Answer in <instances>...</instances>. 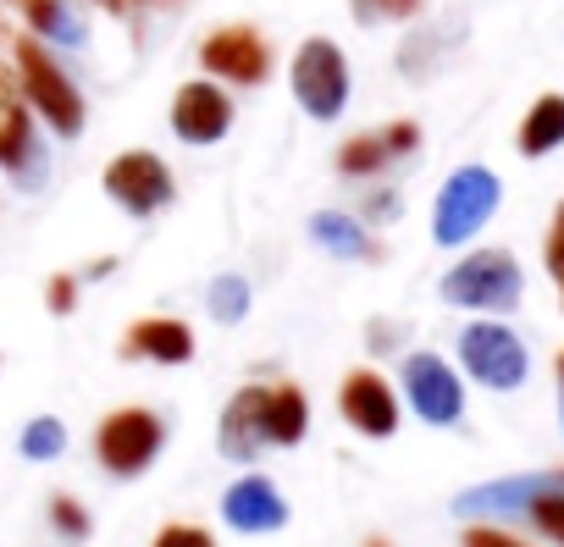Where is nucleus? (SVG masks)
Returning <instances> with one entry per match:
<instances>
[{"instance_id": "obj_1", "label": "nucleus", "mask_w": 564, "mask_h": 547, "mask_svg": "<svg viewBox=\"0 0 564 547\" xmlns=\"http://www.w3.org/2000/svg\"><path fill=\"white\" fill-rule=\"evenodd\" d=\"M18 89H23L29 111H40L62 139H78V133H84V95H78V84L62 73V62L45 51L40 34H23V40H18Z\"/></svg>"}, {"instance_id": "obj_2", "label": "nucleus", "mask_w": 564, "mask_h": 547, "mask_svg": "<svg viewBox=\"0 0 564 547\" xmlns=\"http://www.w3.org/2000/svg\"><path fill=\"white\" fill-rule=\"evenodd\" d=\"M520 265H514V254L509 249H476V254H465L448 277H443V299L448 305H459V310H492V316H503V310H514L520 305Z\"/></svg>"}, {"instance_id": "obj_3", "label": "nucleus", "mask_w": 564, "mask_h": 547, "mask_svg": "<svg viewBox=\"0 0 564 547\" xmlns=\"http://www.w3.org/2000/svg\"><path fill=\"white\" fill-rule=\"evenodd\" d=\"M498 177L487 172V166H459L443 188H437V205H432V238L437 243H465V238H476L487 221H492V210H498Z\"/></svg>"}, {"instance_id": "obj_4", "label": "nucleus", "mask_w": 564, "mask_h": 547, "mask_svg": "<svg viewBox=\"0 0 564 547\" xmlns=\"http://www.w3.org/2000/svg\"><path fill=\"white\" fill-rule=\"evenodd\" d=\"M289 84H294V100L305 106V117H316V122H333L349 106V62L333 40H305L294 51Z\"/></svg>"}, {"instance_id": "obj_5", "label": "nucleus", "mask_w": 564, "mask_h": 547, "mask_svg": "<svg viewBox=\"0 0 564 547\" xmlns=\"http://www.w3.org/2000/svg\"><path fill=\"white\" fill-rule=\"evenodd\" d=\"M459 360H465V371H470L481 387L509 393V387L525 382V349H520V338H514L503 321H476V327H465V332H459Z\"/></svg>"}, {"instance_id": "obj_6", "label": "nucleus", "mask_w": 564, "mask_h": 547, "mask_svg": "<svg viewBox=\"0 0 564 547\" xmlns=\"http://www.w3.org/2000/svg\"><path fill=\"white\" fill-rule=\"evenodd\" d=\"M161 437L166 426L150 415V409H111L100 420V437H95V453L111 475H139L155 453H161Z\"/></svg>"}, {"instance_id": "obj_7", "label": "nucleus", "mask_w": 564, "mask_h": 547, "mask_svg": "<svg viewBox=\"0 0 564 547\" xmlns=\"http://www.w3.org/2000/svg\"><path fill=\"white\" fill-rule=\"evenodd\" d=\"M199 67L210 78H227V84H265L271 78V45L265 34H254L249 23H227L216 34L199 40Z\"/></svg>"}, {"instance_id": "obj_8", "label": "nucleus", "mask_w": 564, "mask_h": 547, "mask_svg": "<svg viewBox=\"0 0 564 547\" xmlns=\"http://www.w3.org/2000/svg\"><path fill=\"white\" fill-rule=\"evenodd\" d=\"M106 194L128 210V216H155L161 205H172V172L161 155L150 150H122L106 166Z\"/></svg>"}, {"instance_id": "obj_9", "label": "nucleus", "mask_w": 564, "mask_h": 547, "mask_svg": "<svg viewBox=\"0 0 564 547\" xmlns=\"http://www.w3.org/2000/svg\"><path fill=\"white\" fill-rule=\"evenodd\" d=\"M232 128V100L216 78H194L172 95V133L183 144H216Z\"/></svg>"}, {"instance_id": "obj_10", "label": "nucleus", "mask_w": 564, "mask_h": 547, "mask_svg": "<svg viewBox=\"0 0 564 547\" xmlns=\"http://www.w3.org/2000/svg\"><path fill=\"white\" fill-rule=\"evenodd\" d=\"M404 393H410L415 415L432 420V426H454L465 415V387L437 354H410L404 360Z\"/></svg>"}, {"instance_id": "obj_11", "label": "nucleus", "mask_w": 564, "mask_h": 547, "mask_svg": "<svg viewBox=\"0 0 564 547\" xmlns=\"http://www.w3.org/2000/svg\"><path fill=\"white\" fill-rule=\"evenodd\" d=\"M0 172H12L23 188L45 183V150H40V128L29 100L0 95Z\"/></svg>"}, {"instance_id": "obj_12", "label": "nucleus", "mask_w": 564, "mask_h": 547, "mask_svg": "<svg viewBox=\"0 0 564 547\" xmlns=\"http://www.w3.org/2000/svg\"><path fill=\"white\" fill-rule=\"evenodd\" d=\"M338 409L360 437H393L399 431V398L377 371H349L338 387Z\"/></svg>"}, {"instance_id": "obj_13", "label": "nucleus", "mask_w": 564, "mask_h": 547, "mask_svg": "<svg viewBox=\"0 0 564 547\" xmlns=\"http://www.w3.org/2000/svg\"><path fill=\"white\" fill-rule=\"evenodd\" d=\"M547 492H564V470H531V475L470 486V492L454 497V514H509V508H531Z\"/></svg>"}, {"instance_id": "obj_14", "label": "nucleus", "mask_w": 564, "mask_h": 547, "mask_svg": "<svg viewBox=\"0 0 564 547\" xmlns=\"http://www.w3.org/2000/svg\"><path fill=\"white\" fill-rule=\"evenodd\" d=\"M221 519L232 530H282V525H289V503H282V492L265 475H243V481L227 486Z\"/></svg>"}, {"instance_id": "obj_15", "label": "nucleus", "mask_w": 564, "mask_h": 547, "mask_svg": "<svg viewBox=\"0 0 564 547\" xmlns=\"http://www.w3.org/2000/svg\"><path fill=\"white\" fill-rule=\"evenodd\" d=\"M415 144H421V128H415V122H388V128H377V133H355V139L338 150V172H344V177H371V172H382L388 161L410 155Z\"/></svg>"}, {"instance_id": "obj_16", "label": "nucleus", "mask_w": 564, "mask_h": 547, "mask_svg": "<svg viewBox=\"0 0 564 547\" xmlns=\"http://www.w3.org/2000/svg\"><path fill=\"white\" fill-rule=\"evenodd\" d=\"M122 360H161V365H183L194 360V332L188 321H172V316H144L128 327L122 338Z\"/></svg>"}, {"instance_id": "obj_17", "label": "nucleus", "mask_w": 564, "mask_h": 547, "mask_svg": "<svg viewBox=\"0 0 564 547\" xmlns=\"http://www.w3.org/2000/svg\"><path fill=\"white\" fill-rule=\"evenodd\" d=\"M221 453L227 459H238V464H249V459H260V448L271 442L265 437V387H243L232 404H227V415H221Z\"/></svg>"}, {"instance_id": "obj_18", "label": "nucleus", "mask_w": 564, "mask_h": 547, "mask_svg": "<svg viewBox=\"0 0 564 547\" xmlns=\"http://www.w3.org/2000/svg\"><path fill=\"white\" fill-rule=\"evenodd\" d=\"M305 431H311V404H305V393L300 387H265V437L271 442H282V448H294V442H305Z\"/></svg>"}, {"instance_id": "obj_19", "label": "nucleus", "mask_w": 564, "mask_h": 547, "mask_svg": "<svg viewBox=\"0 0 564 547\" xmlns=\"http://www.w3.org/2000/svg\"><path fill=\"white\" fill-rule=\"evenodd\" d=\"M311 238H316L322 249L344 254V260H377V243H371L366 227H360L355 216H344V210H316V216H311Z\"/></svg>"}, {"instance_id": "obj_20", "label": "nucleus", "mask_w": 564, "mask_h": 547, "mask_svg": "<svg viewBox=\"0 0 564 547\" xmlns=\"http://www.w3.org/2000/svg\"><path fill=\"white\" fill-rule=\"evenodd\" d=\"M564 144V95H542L520 122V155H553Z\"/></svg>"}, {"instance_id": "obj_21", "label": "nucleus", "mask_w": 564, "mask_h": 547, "mask_svg": "<svg viewBox=\"0 0 564 547\" xmlns=\"http://www.w3.org/2000/svg\"><path fill=\"white\" fill-rule=\"evenodd\" d=\"M12 7L29 18V29H34L40 40H56V45H84V29H78V18L62 7V0H12Z\"/></svg>"}, {"instance_id": "obj_22", "label": "nucleus", "mask_w": 564, "mask_h": 547, "mask_svg": "<svg viewBox=\"0 0 564 547\" xmlns=\"http://www.w3.org/2000/svg\"><path fill=\"white\" fill-rule=\"evenodd\" d=\"M18 448H23V459H56V453L67 448V431H62V420L40 415V420H29V426H23Z\"/></svg>"}, {"instance_id": "obj_23", "label": "nucleus", "mask_w": 564, "mask_h": 547, "mask_svg": "<svg viewBox=\"0 0 564 547\" xmlns=\"http://www.w3.org/2000/svg\"><path fill=\"white\" fill-rule=\"evenodd\" d=\"M243 310H249V283L232 277V271H227V277H216L210 283V316L216 321H243Z\"/></svg>"}, {"instance_id": "obj_24", "label": "nucleus", "mask_w": 564, "mask_h": 547, "mask_svg": "<svg viewBox=\"0 0 564 547\" xmlns=\"http://www.w3.org/2000/svg\"><path fill=\"white\" fill-rule=\"evenodd\" d=\"M355 18L371 29V23H410L421 12V0H349Z\"/></svg>"}, {"instance_id": "obj_25", "label": "nucleus", "mask_w": 564, "mask_h": 547, "mask_svg": "<svg viewBox=\"0 0 564 547\" xmlns=\"http://www.w3.org/2000/svg\"><path fill=\"white\" fill-rule=\"evenodd\" d=\"M51 519L62 536H89V508L78 497H51Z\"/></svg>"}, {"instance_id": "obj_26", "label": "nucleus", "mask_w": 564, "mask_h": 547, "mask_svg": "<svg viewBox=\"0 0 564 547\" xmlns=\"http://www.w3.org/2000/svg\"><path fill=\"white\" fill-rule=\"evenodd\" d=\"M542 260H547L553 283H558V294H564V205H558V210H553V221H547V243H542Z\"/></svg>"}, {"instance_id": "obj_27", "label": "nucleus", "mask_w": 564, "mask_h": 547, "mask_svg": "<svg viewBox=\"0 0 564 547\" xmlns=\"http://www.w3.org/2000/svg\"><path fill=\"white\" fill-rule=\"evenodd\" d=\"M531 519L553 536V541H564V492H547V497H536L531 503Z\"/></svg>"}, {"instance_id": "obj_28", "label": "nucleus", "mask_w": 564, "mask_h": 547, "mask_svg": "<svg viewBox=\"0 0 564 547\" xmlns=\"http://www.w3.org/2000/svg\"><path fill=\"white\" fill-rule=\"evenodd\" d=\"M45 305H51L56 316H73V305H78V277H73V271H56V277H51Z\"/></svg>"}, {"instance_id": "obj_29", "label": "nucleus", "mask_w": 564, "mask_h": 547, "mask_svg": "<svg viewBox=\"0 0 564 547\" xmlns=\"http://www.w3.org/2000/svg\"><path fill=\"white\" fill-rule=\"evenodd\" d=\"M155 547H216V541H210V530H199V525H166V530L155 536Z\"/></svg>"}, {"instance_id": "obj_30", "label": "nucleus", "mask_w": 564, "mask_h": 547, "mask_svg": "<svg viewBox=\"0 0 564 547\" xmlns=\"http://www.w3.org/2000/svg\"><path fill=\"white\" fill-rule=\"evenodd\" d=\"M465 547H525V541H514V536H503V530H487V525H470V530H465Z\"/></svg>"}, {"instance_id": "obj_31", "label": "nucleus", "mask_w": 564, "mask_h": 547, "mask_svg": "<svg viewBox=\"0 0 564 547\" xmlns=\"http://www.w3.org/2000/svg\"><path fill=\"white\" fill-rule=\"evenodd\" d=\"M366 210H371V216H399V199H393V194H377Z\"/></svg>"}, {"instance_id": "obj_32", "label": "nucleus", "mask_w": 564, "mask_h": 547, "mask_svg": "<svg viewBox=\"0 0 564 547\" xmlns=\"http://www.w3.org/2000/svg\"><path fill=\"white\" fill-rule=\"evenodd\" d=\"M100 7H111V12H128V7H133V0H100Z\"/></svg>"}, {"instance_id": "obj_33", "label": "nucleus", "mask_w": 564, "mask_h": 547, "mask_svg": "<svg viewBox=\"0 0 564 547\" xmlns=\"http://www.w3.org/2000/svg\"><path fill=\"white\" fill-rule=\"evenodd\" d=\"M371 547H388V541H371Z\"/></svg>"}]
</instances>
